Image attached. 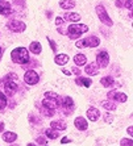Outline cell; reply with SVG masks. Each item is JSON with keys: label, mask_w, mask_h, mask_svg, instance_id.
<instances>
[{"label": "cell", "mask_w": 133, "mask_h": 146, "mask_svg": "<svg viewBox=\"0 0 133 146\" xmlns=\"http://www.w3.org/2000/svg\"><path fill=\"white\" fill-rule=\"evenodd\" d=\"M11 58L15 63L19 65H25L29 62V53L25 48H16L15 50H12L11 53Z\"/></svg>", "instance_id": "cell-1"}, {"label": "cell", "mask_w": 133, "mask_h": 146, "mask_svg": "<svg viewBox=\"0 0 133 146\" xmlns=\"http://www.w3.org/2000/svg\"><path fill=\"white\" fill-rule=\"evenodd\" d=\"M68 37L71 38V40H76V38H79L80 36H82L83 33H86V32L88 31V27L84 24H71L70 27H68Z\"/></svg>", "instance_id": "cell-2"}, {"label": "cell", "mask_w": 133, "mask_h": 146, "mask_svg": "<svg viewBox=\"0 0 133 146\" xmlns=\"http://www.w3.org/2000/svg\"><path fill=\"white\" fill-rule=\"evenodd\" d=\"M100 44V40L95 36H91V37H87L82 41H78L76 42V48L82 49V48H96V46H99Z\"/></svg>", "instance_id": "cell-3"}, {"label": "cell", "mask_w": 133, "mask_h": 146, "mask_svg": "<svg viewBox=\"0 0 133 146\" xmlns=\"http://www.w3.org/2000/svg\"><path fill=\"white\" fill-rule=\"evenodd\" d=\"M96 15H98V17H99V20L102 21L103 24L108 25V27H112V20H111V17L108 16V13H107V11L104 9V7H102V5H98L96 7Z\"/></svg>", "instance_id": "cell-4"}, {"label": "cell", "mask_w": 133, "mask_h": 146, "mask_svg": "<svg viewBox=\"0 0 133 146\" xmlns=\"http://www.w3.org/2000/svg\"><path fill=\"white\" fill-rule=\"evenodd\" d=\"M38 80H40V76H38V74L36 71H33V70H29V71L25 72L24 82L27 83V84L34 86V84H37V83H38Z\"/></svg>", "instance_id": "cell-5"}, {"label": "cell", "mask_w": 133, "mask_h": 146, "mask_svg": "<svg viewBox=\"0 0 133 146\" xmlns=\"http://www.w3.org/2000/svg\"><path fill=\"white\" fill-rule=\"evenodd\" d=\"M25 28H27V25H25V23H23V21L13 20V21H9V23H8V29L12 31V32H15V33L24 32Z\"/></svg>", "instance_id": "cell-6"}, {"label": "cell", "mask_w": 133, "mask_h": 146, "mask_svg": "<svg viewBox=\"0 0 133 146\" xmlns=\"http://www.w3.org/2000/svg\"><path fill=\"white\" fill-rule=\"evenodd\" d=\"M4 91H5V95L13 96L17 91V84L12 80H4Z\"/></svg>", "instance_id": "cell-7"}, {"label": "cell", "mask_w": 133, "mask_h": 146, "mask_svg": "<svg viewBox=\"0 0 133 146\" xmlns=\"http://www.w3.org/2000/svg\"><path fill=\"white\" fill-rule=\"evenodd\" d=\"M96 61H98V66H100V67H107V65H108V62H109L108 53H107V51H100V53H98Z\"/></svg>", "instance_id": "cell-8"}, {"label": "cell", "mask_w": 133, "mask_h": 146, "mask_svg": "<svg viewBox=\"0 0 133 146\" xmlns=\"http://www.w3.org/2000/svg\"><path fill=\"white\" fill-rule=\"evenodd\" d=\"M108 98L115 100V102H119V103H125L128 100V96L123 92H117V91H111L108 94Z\"/></svg>", "instance_id": "cell-9"}, {"label": "cell", "mask_w": 133, "mask_h": 146, "mask_svg": "<svg viewBox=\"0 0 133 146\" xmlns=\"http://www.w3.org/2000/svg\"><path fill=\"white\" fill-rule=\"evenodd\" d=\"M42 106H44V108H48V109H51V111H54V109L58 107V102H57V99L45 98L44 102H42Z\"/></svg>", "instance_id": "cell-10"}, {"label": "cell", "mask_w": 133, "mask_h": 146, "mask_svg": "<svg viewBox=\"0 0 133 146\" xmlns=\"http://www.w3.org/2000/svg\"><path fill=\"white\" fill-rule=\"evenodd\" d=\"M87 117H88L90 121H96V120L100 117L99 109L95 108V107H90V108L87 109Z\"/></svg>", "instance_id": "cell-11"}, {"label": "cell", "mask_w": 133, "mask_h": 146, "mask_svg": "<svg viewBox=\"0 0 133 146\" xmlns=\"http://www.w3.org/2000/svg\"><path fill=\"white\" fill-rule=\"evenodd\" d=\"M74 125L76 129L79 130H86L87 129V126H88V124H87V121H86L84 117H82V116H79V117H76L74 121Z\"/></svg>", "instance_id": "cell-12"}, {"label": "cell", "mask_w": 133, "mask_h": 146, "mask_svg": "<svg viewBox=\"0 0 133 146\" xmlns=\"http://www.w3.org/2000/svg\"><path fill=\"white\" fill-rule=\"evenodd\" d=\"M62 104H63V111H66L67 113H70L72 111V108H74V102L68 96H65V98L62 99Z\"/></svg>", "instance_id": "cell-13"}, {"label": "cell", "mask_w": 133, "mask_h": 146, "mask_svg": "<svg viewBox=\"0 0 133 146\" xmlns=\"http://www.w3.org/2000/svg\"><path fill=\"white\" fill-rule=\"evenodd\" d=\"M74 62L76 66H83V65H86V62H87V57H86L84 54H82V53H79V54H76L74 57Z\"/></svg>", "instance_id": "cell-14"}, {"label": "cell", "mask_w": 133, "mask_h": 146, "mask_svg": "<svg viewBox=\"0 0 133 146\" xmlns=\"http://www.w3.org/2000/svg\"><path fill=\"white\" fill-rule=\"evenodd\" d=\"M98 70H99L98 63H88V65L86 66V74H88V75H96Z\"/></svg>", "instance_id": "cell-15"}, {"label": "cell", "mask_w": 133, "mask_h": 146, "mask_svg": "<svg viewBox=\"0 0 133 146\" xmlns=\"http://www.w3.org/2000/svg\"><path fill=\"white\" fill-rule=\"evenodd\" d=\"M59 7L62 9H71L75 7V1L74 0H61L59 1Z\"/></svg>", "instance_id": "cell-16"}, {"label": "cell", "mask_w": 133, "mask_h": 146, "mask_svg": "<svg viewBox=\"0 0 133 146\" xmlns=\"http://www.w3.org/2000/svg\"><path fill=\"white\" fill-rule=\"evenodd\" d=\"M42 50L41 48V44L40 42H37V41H34V42H32L31 46H29V51L31 53H33V54H40Z\"/></svg>", "instance_id": "cell-17"}, {"label": "cell", "mask_w": 133, "mask_h": 146, "mask_svg": "<svg viewBox=\"0 0 133 146\" xmlns=\"http://www.w3.org/2000/svg\"><path fill=\"white\" fill-rule=\"evenodd\" d=\"M3 139L5 141V142L11 143V142H15L17 139V134L16 133H12V132H5L3 134Z\"/></svg>", "instance_id": "cell-18"}, {"label": "cell", "mask_w": 133, "mask_h": 146, "mask_svg": "<svg viewBox=\"0 0 133 146\" xmlns=\"http://www.w3.org/2000/svg\"><path fill=\"white\" fill-rule=\"evenodd\" d=\"M68 62V55L67 54H58L55 57V63L59 66H63Z\"/></svg>", "instance_id": "cell-19"}, {"label": "cell", "mask_w": 133, "mask_h": 146, "mask_svg": "<svg viewBox=\"0 0 133 146\" xmlns=\"http://www.w3.org/2000/svg\"><path fill=\"white\" fill-rule=\"evenodd\" d=\"M12 12L11 9V4L7 1H3V4L0 5V15H9Z\"/></svg>", "instance_id": "cell-20"}, {"label": "cell", "mask_w": 133, "mask_h": 146, "mask_svg": "<svg viewBox=\"0 0 133 146\" xmlns=\"http://www.w3.org/2000/svg\"><path fill=\"white\" fill-rule=\"evenodd\" d=\"M51 129H57V130L66 129V122H63L62 120H58V121H53V122H51Z\"/></svg>", "instance_id": "cell-21"}, {"label": "cell", "mask_w": 133, "mask_h": 146, "mask_svg": "<svg viewBox=\"0 0 133 146\" xmlns=\"http://www.w3.org/2000/svg\"><path fill=\"white\" fill-rule=\"evenodd\" d=\"M100 83H102V86H104V87H111V86L115 84V80H113L112 76H104V78L100 79Z\"/></svg>", "instance_id": "cell-22"}, {"label": "cell", "mask_w": 133, "mask_h": 146, "mask_svg": "<svg viewBox=\"0 0 133 146\" xmlns=\"http://www.w3.org/2000/svg\"><path fill=\"white\" fill-rule=\"evenodd\" d=\"M75 83L78 86H83V87H90L92 82H91V79H88V78H78L75 80Z\"/></svg>", "instance_id": "cell-23"}, {"label": "cell", "mask_w": 133, "mask_h": 146, "mask_svg": "<svg viewBox=\"0 0 133 146\" xmlns=\"http://www.w3.org/2000/svg\"><path fill=\"white\" fill-rule=\"evenodd\" d=\"M65 20L67 21H79L80 20V16L78 13H65Z\"/></svg>", "instance_id": "cell-24"}, {"label": "cell", "mask_w": 133, "mask_h": 146, "mask_svg": "<svg viewBox=\"0 0 133 146\" xmlns=\"http://www.w3.org/2000/svg\"><path fill=\"white\" fill-rule=\"evenodd\" d=\"M102 106L104 107L106 109H108V111H115V109H116V106H115V103H112V102H103Z\"/></svg>", "instance_id": "cell-25"}, {"label": "cell", "mask_w": 133, "mask_h": 146, "mask_svg": "<svg viewBox=\"0 0 133 146\" xmlns=\"http://www.w3.org/2000/svg\"><path fill=\"white\" fill-rule=\"evenodd\" d=\"M7 106V96L3 92H0V109H4Z\"/></svg>", "instance_id": "cell-26"}, {"label": "cell", "mask_w": 133, "mask_h": 146, "mask_svg": "<svg viewBox=\"0 0 133 146\" xmlns=\"http://www.w3.org/2000/svg\"><path fill=\"white\" fill-rule=\"evenodd\" d=\"M45 134H46L49 138H51V139H55L57 137H58V136H57V133L53 132L51 129H46V130H45Z\"/></svg>", "instance_id": "cell-27"}, {"label": "cell", "mask_w": 133, "mask_h": 146, "mask_svg": "<svg viewBox=\"0 0 133 146\" xmlns=\"http://www.w3.org/2000/svg\"><path fill=\"white\" fill-rule=\"evenodd\" d=\"M121 146H133V142H132V139H128V138H123L121 139Z\"/></svg>", "instance_id": "cell-28"}, {"label": "cell", "mask_w": 133, "mask_h": 146, "mask_svg": "<svg viewBox=\"0 0 133 146\" xmlns=\"http://www.w3.org/2000/svg\"><path fill=\"white\" fill-rule=\"evenodd\" d=\"M45 98H50V99H57V94H54V92H46V94H45Z\"/></svg>", "instance_id": "cell-29"}, {"label": "cell", "mask_w": 133, "mask_h": 146, "mask_svg": "<svg viewBox=\"0 0 133 146\" xmlns=\"http://www.w3.org/2000/svg\"><path fill=\"white\" fill-rule=\"evenodd\" d=\"M125 7L129 8V11H132V0H125Z\"/></svg>", "instance_id": "cell-30"}, {"label": "cell", "mask_w": 133, "mask_h": 146, "mask_svg": "<svg viewBox=\"0 0 133 146\" xmlns=\"http://www.w3.org/2000/svg\"><path fill=\"white\" fill-rule=\"evenodd\" d=\"M62 23H63V19H62V17H57V19H55V24L57 25H61Z\"/></svg>", "instance_id": "cell-31"}, {"label": "cell", "mask_w": 133, "mask_h": 146, "mask_svg": "<svg viewBox=\"0 0 133 146\" xmlns=\"http://www.w3.org/2000/svg\"><path fill=\"white\" fill-rule=\"evenodd\" d=\"M48 40H49V42H50V46H51V49H53V50H57V46H55V44H54V42H53V41H51L50 40V38H48Z\"/></svg>", "instance_id": "cell-32"}, {"label": "cell", "mask_w": 133, "mask_h": 146, "mask_svg": "<svg viewBox=\"0 0 133 146\" xmlns=\"http://www.w3.org/2000/svg\"><path fill=\"white\" fill-rule=\"evenodd\" d=\"M61 142H62V143H68V142H70V139H68V138H62Z\"/></svg>", "instance_id": "cell-33"}, {"label": "cell", "mask_w": 133, "mask_h": 146, "mask_svg": "<svg viewBox=\"0 0 133 146\" xmlns=\"http://www.w3.org/2000/svg\"><path fill=\"white\" fill-rule=\"evenodd\" d=\"M62 72H63L65 75H67V76H68V75H71V72L68 71V70H62Z\"/></svg>", "instance_id": "cell-34"}, {"label": "cell", "mask_w": 133, "mask_h": 146, "mask_svg": "<svg viewBox=\"0 0 133 146\" xmlns=\"http://www.w3.org/2000/svg\"><path fill=\"white\" fill-rule=\"evenodd\" d=\"M128 133H129V136H132V134H133V128H132V126H129V128H128Z\"/></svg>", "instance_id": "cell-35"}, {"label": "cell", "mask_w": 133, "mask_h": 146, "mask_svg": "<svg viewBox=\"0 0 133 146\" xmlns=\"http://www.w3.org/2000/svg\"><path fill=\"white\" fill-rule=\"evenodd\" d=\"M38 142H40V143H45V142H46V139H45V138H38Z\"/></svg>", "instance_id": "cell-36"}, {"label": "cell", "mask_w": 133, "mask_h": 146, "mask_svg": "<svg viewBox=\"0 0 133 146\" xmlns=\"http://www.w3.org/2000/svg\"><path fill=\"white\" fill-rule=\"evenodd\" d=\"M3 128H4V125H3V122L0 121V132H1V130H3Z\"/></svg>", "instance_id": "cell-37"}, {"label": "cell", "mask_w": 133, "mask_h": 146, "mask_svg": "<svg viewBox=\"0 0 133 146\" xmlns=\"http://www.w3.org/2000/svg\"><path fill=\"white\" fill-rule=\"evenodd\" d=\"M1 54H3V50H1V48H0V57H1Z\"/></svg>", "instance_id": "cell-38"}, {"label": "cell", "mask_w": 133, "mask_h": 146, "mask_svg": "<svg viewBox=\"0 0 133 146\" xmlns=\"http://www.w3.org/2000/svg\"><path fill=\"white\" fill-rule=\"evenodd\" d=\"M28 146H36V145H33V143H28Z\"/></svg>", "instance_id": "cell-39"}, {"label": "cell", "mask_w": 133, "mask_h": 146, "mask_svg": "<svg viewBox=\"0 0 133 146\" xmlns=\"http://www.w3.org/2000/svg\"><path fill=\"white\" fill-rule=\"evenodd\" d=\"M1 4H3V0H0V5H1Z\"/></svg>", "instance_id": "cell-40"}]
</instances>
